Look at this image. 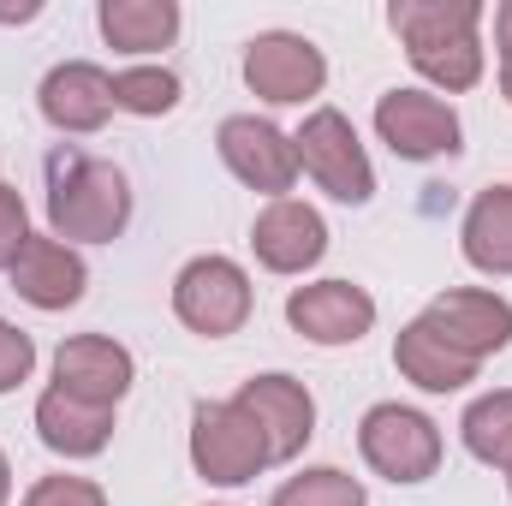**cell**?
<instances>
[{
	"instance_id": "cell-1",
	"label": "cell",
	"mask_w": 512,
	"mask_h": 506,
	"mask_svg": "<svg viewBox=\"0 0 512 506\" xmlns=\"http://www.w3.org/2000/svg\"><path fill=\"white\" fill-rule=\"evenodd\" d=\"M131 227V179L72 143L48 155V233L60 245H114Z\"/></svg>"
},
{
	"instance_id": "cell-18",
	"label": "cell",
	"mask_w": 512,
	"mask_h": 506,
	"mask_svg": "<svg viewBox=\"0 0 512 506\" xmlns=\"http://www.w3.org/2000/svg\"><path fill=\"white\" fill-rule=\"evenodd\" d=\"M387 24L405 42V60H417V54L471 42L477 24H483V6L477 0H393L387 6Z\"/></svg>"
},
{
	"instance_id": "cell-7",
	"label": "cell",
	"mask_w": 512,
	"mask_h": 506,
	"mask_svg": "<svg viewBox=\"0 0 512 506\" xmlns=\"http://www.w3.org/2000/svg\"><path fill=\"white\" fill-rule=\"evenodd\" d=\"M215 149L227 161V173L239 185L262 191L268 203L292 197L298 185V149H292V131H280L274 120H256V114H227L215 126Z\"/></svg>"
},
{
	"instance_id": "cell-5",
	"label": "cell",
	"mask_w": 512,
	"mask_h": 506,
	"mask_svg": "<svg viewBox=\"0 0 512 506\" xmlns=\"http://www.w3.org/2000/svg\"><path fill=\"white\" fill-rule=\"evenodd\" d=\"M256 310V286L245 274V262L209 251V256H191L179 274H173V316L203 334V340H227L251 322Z\"/></svg>"
},
{
	"instance_id": "cell-15",
	"label": "cell",
	"mask_w": 512,
	"mask_h": 506,
	"mask_svg": "<svg viewBox=\"0 0 512 506\" xmlns=\"http://www.w3.org/2000/svg\"><path fill=\"white\" fill-rule=\"evenodd\" d=\"M6 274H12V292L24 304H36V310H72L84 298V286H90L84 256L72 251V245H60L54 233H30Z\"/></svg>"
},
{
	"instance_id": "cell-8",
	"label": "cell",
	"mask_w": 512,
	"mask_h": 506,
	"mask_svg": "<svg viewBox=\"0 0 512 506\" xmlns=\"http://www.w3.org/2000/svg\"><path fill=\"white\" fill-rule=\"evenodd\" d=\"M376 137L399 161H435V155H459L465 149L459 108L441 102L435 90H387L376 102Z\"/></svg>"
},
{
	"instance_id": "cell-19",
	"label": "cell",
	"mask_w": 512,
	"mask_h": 506,
	"mask_svg": "<svg viewBox=\"0 0 512 506\" xmlns=\"http://www.w3.org/2000/svg\"><path fill=\"white\" fill-rule=\"evenodd\" d=\"M459 251L477 274H512V185H489L471 197L465 221H459Z\"/></svg>"
},
{
	"instance_id": "cell-12",
	"label": "cell",
	"mask_w": 512,
	"mask_h": 506,
	"mask_svg": "<svg viewBox=\"0 0 512 506\" xmlns=\"http://www.w3.org/2000/svg\"><path fill=\"white\" fill-rule=\"evenodd\" d=\"M131 381H137V358L114 334H72L54 352V387L72 393V399H90V405L114 411L131 393Z\"/></svg>"
},
{
	"instance_id": "cell-6",
	"label": "cell",
	"mask_w": 512,
	"mask_h": 506,
	"mask_svg": "<svg viewBox=\"0 0 512 506\" xmlns=\"http://www.w3.org/2000/svg\"><path fill=\"white\" fill-rule=\"evenodd\" d=\"M245 84L268 108H304L328 90V54L298 30H262L245 48Z\"/></svg>"
},
{
	"instance_id": "cell-32",
	"label": "cell",
	"mask_w": 512,
	"mask_h": 506,
	"mask_svg": "<svg viewBox=\"0 0 512 506\" xmlns=\"http://www.w3.org/2000/svg\"><path fill=\"white\" fill-rule=\"evenodd\" d=\"M221 506H233V501H221Z\"/></svg>"
},
{
	"instance_id": "cell-3",
	"label": "cell",
	"mask_w": 512,
	"mask_h": 506,
	"mask_svg": "<svg viewBox=\"0 0 512 506\" xmlns=\"http://www.w3.org/2000/svg\"><path fill=\"white\" fill-rule=\"evenodd\" d=\"M274 465L262 429L239 399H197L191 405V471L215 489H245Z\"/></svg>"
},
{
	"instance_id": "cell-16",
	"label": "cell",
	"mask_w": 512,
	"mask_h": 506,
	"mask_svg": "<svg viewBox=\"0 0 512 506\" xmlns=\"http://www.w3.org/2000/svg\"><path fill=\"white\" fill-rule=\"evenodd\" d=\"M30 423H36L42 447L60 453V459H96V453H108V441H114V411H108V405H90V399H72V393H60V387H48V393L36 399Z\"/></svg>"
},
{
	"instance_id": "cell-23",
	"label": "cell",
	"mask_w": 512,
	"mask_h": 506,
	"mask_svg": "<svg viewBox=\"0 0 512 506\" xmlns=\"http://www.w3.org/2000/svg\"><path fill=\"white\" fill-rule=\"evenodd\" d=\"M268 506H370V495H364V483H358L352 471H340V465H310V471L286 477Z\"/></svg>"
},
{
	"instance_id": "cell-2",
	"label": "cell",
	"mask_w": 512,
	"mask_h": 506,
	"mask_svg": "<svg viewBox=\"0 0 512 506\" xmlns=\"http://www.w3.org/2000/svg\"><path fill=\"white\" fill-rule=\"evenodd\" d=\"M292 149H298V173H310V185L346 209H364L376 197V167H370V149L358 143V126L340 114V108H310L304 126L292 131Z\"/></svg>"
},
{
	"instance_id": "cell-21",
	"label": "cell",
	"mask_w": 512,
	"mask_h": 506,
	"mask_svg": "<svg viewBox=\"0 0 512 506\" xmlns=\"http://www.w3.org/2000/svg\"><path fill=\"white\" fill-rule=\"evenodd\" d=\"M459 441H465V453H471L477 465L507 471L512 465V387H489V393H477V399L465 405Z\"/></svg>"
},
{
	"instance_id": "cell-20",
	"label": "cell",
	"mask_w": 512,
	"mask_h": 506,
	"mask_svg": "<svg viewBox=\"0 0 512 506\" xmlns=\"http://www.w3.org/2000/svg\"><path fill=\"white\" fill-rule=\"evenodd\" d=\"M96 24L114 54H161L179 36V0H102Z\"/></svg>"
},
{
	"instance_id": "cell-29",
	"label": "cell",
	"mask_w": 512,
	"mask_h": 506,
	"mask_svg": "<svg viewBox=\"0 0 512 506\" xmlns=\"http://www.w3.org/2000/svg\"><path fill=\"white\" fill-rule=\"evenodd\" d=\"M12 501V459H6V453H0V506Z\"/></svg>"
},
{
	"instance_id": "cell-17",
	"label": "cell",
	"mask_w": 512,
	"mask_h": 506,
	"mask_svg": "<svg viewBox=\"0 0 512 506\" xmlns=\"http://www.w3.org/2000/svg\"><path fill=\"white\" fill-rule=\"evenodd\" d=\"M393 370L411 381L417 393H459L477 381V358H465L459 346H447L423 316H411L399 334H393Z\"/></svg>"
},
{
	"instance_id": "cell-4",
	"label": "cell",
	"mask_w": 512,
	"mask_h": 506,
	"mask_svg": "<svg viewBox=\"0 0 512 506\" xmlns=\"http://www.w3.org/2000/svg\"><path fill=\"white\" fill-rule=\"evenodd\" d=\"M358 453H364V465H370L376 477L411 489V483H429V477L441 471L447 441H441V423H435L429 411L399 405V399H382V405H370L364 423H358Z\"/></svg>"
},
{
	"instance_id": "cell-13",
	"label": "cell",
	"mask_w": 512,
	"mask_h": 506,
	"mask_svg": "<svg viewBox=\"0 0 512 506\" xmlns=\"http://www.w3.org/2000/svg\"><path fill=\"white\" fill-rule=\"evenodd\" d=\"M251 251L268 274H310L328 256V221L304 197L262 203V215L251 221Z\"/></svg>"
},
{
	"instance_id": "cell-9",
	"label": "cell",
	"mask_w": 512,
	"mask_h": 506,
	"mask_svg": "<svg viewBox=\"0 0 512 506\" xmlns=\"http://www.w3.org/2000/svg\"><path fill=\"white\" fill-rule=\"evenodd\" d=\"M286 322L310 346H358L376 328V298L358 280H310L286 292Z\"/></svg>"
},
{
	"instance_id": "cell-25",
	"label": "cell",
	"mask_w": 512,
	"mask_h": 506,
	"mask_svg": "<svg viewBox=\"0 0 512 506\" xmlns=\"http://www.w3.org/2000/svg\"><path fill=\"white\" fill-rule=\"evenodd\" d=\"M30 370H36V340H30L18 322H6V316H0V393L24 387Z\"/></svg>"
},
{
	"instance_id": "cell-30",
	"label": "cell",
	"mask_w": 512,
	"mask_h": 506,
	"mask_svg": "<svg viewBox=\"0 0 512 506\" xmlns=\"http://www.w3.org/2000/svg\"><path fill=\"white\" fill-rule=\"evenodd\" d=\"M501 96L512 102V66H501Z\"/></svg>"
},
{
	"instance_id": "cell-10",
	"label": "cell",
	"mask_w": 512,
	"mask_h": 506,
	"mask_svg": "<svg viewBox=\"0 0 512 506\" xmlns=\"http://www.w3.org/2000/svg\"><path fill=\"white\" fill-rule=\"evenodd\" d=\"M423 322L447 346H459L465 358H477V364L512 346V304L501 292H489V286H447V292H435L423 304Z\"/></svg>"
},
{
	"instance_id": "cell-14",
	"label": "cell",
	"mask_w": 512,
	"mask_h": 506,
	"mask_svg": "<svg viewBox=\"0 0 512 506\" xmlns=\"http://www.w3.org/2000/svg\"><path fill=\"white\" fill-rule=\"evenodd\" d=\"M36 102H42V120L54 131L90 137V131H102L114 120V72H102L96 60H60L42 78Z\"/></svg>"
},
{
	"instance_id": "cell-24",
	"label": "cell",
	"mask_w": 512,
	"mask_h": 506,
	"mask_svg": "<svg viewBox=\"0 0 512 506\" xmlns=\"http://www.w3.org/2000/svg\"><path fill=\"white\" fill-rule=\"evenodd\" d=\"M18 506H108V489L90 483V477H66V471H54V477H36Z\"/></svg>"
},
{
	"instance_id": "cell-27",
	"label": "cell",
	"mask_w": 512,
	"mask_h": 506,
	"mask_svg": "<svg viewBox=\"0 0 512 506\" xmlns=\"http://www.w3.org/2000/svg\"><path fill=\"white\" fill-rule=\"evenodd\" d=\"M495 54H501V66H512V0L495 6Z\"/></svg>"
},
{
	"instance_id": "cell-28",
	"label": "cell",
	"mask_w": 512,
	"mask_h": 506,
	"mask_svg": "<svg viewBox=\"0 0 512 506\" xmlns=\"http://www.w3.org/2000/svg\"><path fill=\"white\" fill-rule=\"evenodd\" d=\"M36 12H42L36 0H24V6H0V24H30Z\"/></svg>"
},
{
	"instance_id": "cell-26",
	"label": "cell",
	"mask_w": 512,
	"mask_h": 506,
	"mask_svg": "<svg viewBox=\"0 0 512 506\" xmlns=\"http://www.w3.org/2000/svg\"><path fill=\"white\" fill-rule=\"evenodd\" d=\"M24 239H30V209H24L18 185H6V179H0V274L18 262Z\"/></svg>"
},
{
	"instance_id": "cell-22",
	"label": "cell",
	"mask_w": 512,
	"mask_h": 506,
	"mask_svg": "<svg viewBox=\"0 0 512 506\" xmlns=\"http://www.w3.org/2000/svg\"><path fill=\"white\" fill-rule=\"evenodd\" d=\"M173 108H179V72H167V66H126V72H114V114L161 120Z\"/></svg>"
},
{
	"instance_id": "cell-11",
	"label": "cell",
	"mask_w": 512,
	"mask_h": 506,
	"mask_svg": "<svg viewBox=\"0 0 512 506\" xmlns=\"http://www.w3.org/2000/svg\"><path fill=\"white\" fill-rule=\"evenodd\" d=\"M233 399L251 411V423L262 429L274 465H292V459L310 447V435H316V399H310V387H304L298 376H286V370L251 376Z\"/></svg>"
},
{
	"instance_id": "cell-31",
	"label": "cell",
	"mask_w": 512,
	"mask_h": 506,
	"mask_svg": "<svg viewBox=\"0 0 512 506\" xmlns=\"http://www.w3.org/2000/svg\"><path fill=\"white\" fill-rule=\"evenodd\" d=\"M507 495H512V465H507Z\"/></svg>"
}]
</instances>
